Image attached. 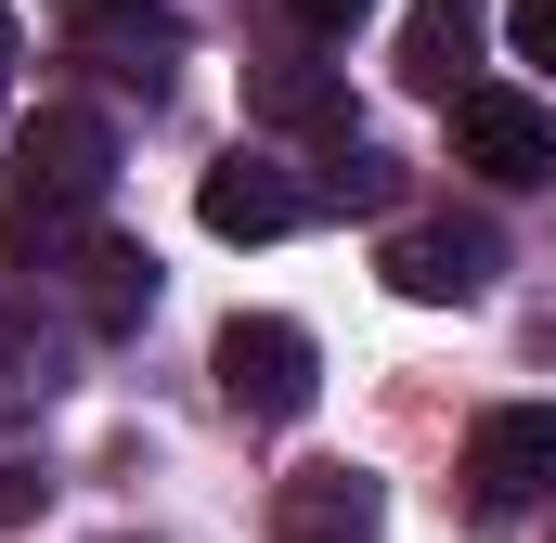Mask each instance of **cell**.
<instances>
[{
    "instance_id": "cell-1",
    "label": "cell",
    "mask_w": 556,
    "mask_h": 543,
    "mask_svg": "<svg viewBox=\"0 0 556 543\" xmlns=\"http://www.w3.org/2000/svg\"><path fill=\"white\" fill-rule=\"evenodd\" d=\"M453 479H466V518H479V531L556 505V402H492L466 427V466H453Z\"/></svg>"
},
{
    "instance_id": "cell-2",
    "label": "cell",
    "mask_w": 556,
    "mask_h": 543,
    "mask_svg": "<svg viewBox=\"0 0 556 543\" xmlns=\"http://www.w3.org/2000/svg\"><path fill=\"white\" fill-rule=\"evenodd\" d=\"M207 363H220V402L247 414V427H298V414L324 402V350H311V324H285V311H233Z\"/></svg>"
},
{
    "instance_id": "cell-3",
    "label": "cell",
    "mask_w": 556,
    "mask_h": 543,
    "mask_svg": "<svg viewBox=\"0 0 556 543\" xmlns=\"http://www.w3.org/2000/svg\"><path fill=\"white\" fill-rule=\"evenodd\" d=\"M104 181H117V130L91 104H39L13 130V207L26 220H78V207H104Z\"/></svg>"
},
{
    "instance_id": "cell-4",
    "label": "cell",
    "mask_w": 556,
    "mask_h": 543,
    "mask_svg": "<svg viewBox=\"0 0 556 543\" xmlns=\"http://www.w3.org/2000/svg\"><path fill=\"white\" fill-rule=\"evenodd\" d=\"M453 168H479V181H505V194H531V181H556V104H531V91H466L453 104Z\"/></svg>"
},
{
    "instance_id": "cell-5",
    "label": "cell",
    "mask_w": 556,
    "mask_h": 543,
    "mask_svg": "<svg viewBox=\"0 0 556 543\" xmlns=\"http://www.w3.org/2000/svg\"><path fill=\"white\" fill-rule=\"evenodd\" d=\"M389 298H415V311H466L479 285H492V220H389Z\"/></svg>"
},
{
    "instance_id": "cell-6",
    "label": "cell",
    "mask_w": 556,
    "mask_h": 543,
    "mask_svg": "<svg viewBox=\"0 0 556 543\" xmlns=\"http://www.w3.org/2000/svg\"><path fill=\"white\" fill-rule=\"evenodd\" d=\"M273 543H389V492L363 466H298L273 479Z\"/></svg>"
},
{
    "instance_id": "cell-7",
    "label": "cell",
    "mask_w": 556,
    "mask_h": 543,
    "mask_svg": "<svg viewBox=\"0 0 556 543\" xmlns=\"http://www.w3.org/2000/svg\"><path fill=\"white\" fill-rule=\"evenodd\" d=\"M194 220H207L220 247H273V233H298V220H311V194L285 181L273 155H247V142H233V155L194 181Z\"/></svg>"
},
{
    "instance_id": "cell-8",
    "label": "cell",
    "mask_w": 556,
    "mask_h": 543,
    "mask_svg": "<svg viewBox=\"0 0 556 543\" xmlns=\"http://www.w3.org/2000/svg\"><path fill=\"white\" fill-rule=\"evenodd\" d=\"M181 39H194V26H181L168 0H78V52H91L104 78H130L142 104L168 91V65H181Z\"/></svg>"
},
{
    "instance_id": "cell-9",
    "label": "cell",
    "mask_w": 556,
    "mask_h": 543,
    "mask_svg": "<svg viewBox=\"0 0 556 543\" xmlns=\"http://www.w3.org/2000/svg\"><path fill=\"white\" fill-rule=\"evenodd\" d=\"M479 0H415L402 13V91H427V104H466L479 78Z\"/></svg>"
},
{
    "instance_id": "cell-10",
    "label": "cell",
    "mask_w": 556,
    "mask_h": 543,
    "mask_svg": "<svg viewBox=\"0 0 556 543\" xmlns=\"http://www.w3.org/2000/svg\"><path fill=\"white\" fill-rule=\"evenodd\" d=\"M247 117L285 142H350V78L337 65H247Z\"/></svg>"
},
{
    "instance_id": "cell-11",
    "label": "cell",
    "mask_w": 556,
    "mask_h": 543,
    "mask_svg": "<svg viewBox=\"0 0 556 543\" xmlns=\"http://www.w3.org/2000/svg\"><path fill=\"white\" fill-rule=\"evenodd\" d=\"M142 311H155V247H130V233H78V324H91V337H130Z\"/></svg>"
},
{
    "instance_id": "cell-12",
    "label": "cell",
    "mask_w": 556,
    "mask_h": 543,
    "mask_svg": "<svg viewBox=\"0 0 556 543\" xmlns=\"http://www.w3.org/2000/svg\"><path fill=\"white\" fill-rule=\"evenodd\" d=\"M52 389H65V350L0 298V414H52Z\"/></svg>"
},
{
    "instance_id": "cell-13",
    "label": "cell",
    "mask_w": 556,
    "mask_h": 543,
    "mask_svg": "<svg viewBox=\"0 0 556 543\" xmlns=\"http://www.w3.org/2000/svg\"><path fill=\"white\" fill-rule=\"evenodd\" d=\"M324 207H402V155H376V142H337V168H324Z\"/></svg>"
},
{
    "instance_id": "cell-14",
    "label": "cell",
    "mask_w": 556,
    "mask_h": 543,
    "mask_svg": "<svg viewBox=\"0 0 556 543\" xmlns=\"http://www.w3.org/2000/svg\"><path fill=\"white\" fill-rule=\"evenodd\" d=\"M505 39H518V65H556V0H505Z\"/></svg>"
},
{
    "instance_id": "cell-15",
    "label": "cell",
    "mask_w": 556,
    "mask_h": 543,
    "mask_svg": "<svg viewBox=\"0 0 556 543\" xmlns=\"http://www.w3.org/2000/svg\"><path fill=\"white\" fill-rule=\"evenodd\" d=\"M285 13H298V26H311V39H350V26H363V13H376V0H285Z\"/></svg>"
},
{
    "instance_id": "cell-16",
    "label": "cell",
    "mask_w": 556,
    "mask_h": 543,
    "mask_svg": "<svg viewBox=\"0 0 556 543\" xmlns=\"http://www.w3.org/2000/svg\"><path fill=\"white\" fill-rule=\"evenodd\" d=\"M26 505H39V479H26V466H0V518H26Z\"/></svg>"
},
{
    "instance_id": "cell-17",
    "label": "cell",
    "mask_w": 556,
    "mask_h": 543,
    "mask_svg": "<svg viewBox=\"0 0 556 543\" xmlns=\"http://www.w3.org/2000/svg\"><path fill=\"white\" fill-rule=\"evenodd\" d=\"M0 65H13V13H0Z\"/></svg>"
},
{
    "instance_id": "cell-18",
    "label": "cell",
    "mask_w": 556,
    "mask_h": 543,
    "mask_svg": "<svg viewBox=\"0 0 556 543\" xmlns=\"http://www.w3.org/2000/svg\"><path fill=\"white\" fill-rule=\"evenodd\" d=\"M0 104H13V65H0Z\"/></svg>"
}]
</instances>
